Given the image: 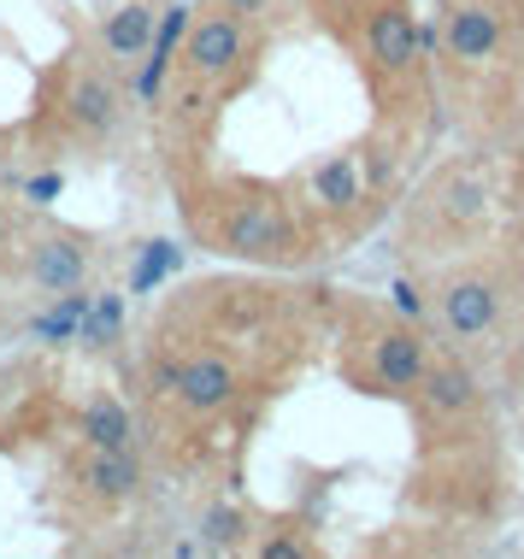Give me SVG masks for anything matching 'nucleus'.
<instances>
[{
	"label": "nucleus",
	"mask_w": 524,
	"mask_h": 559,
	"mask_svg": "<svg viewBox=\"0 0 524 559\" xmlns=\"http://www.w3.org/2000/svg\"><path fill=\"white\" fill-rule=\"evenodd\" d=\"M430 366V342L418 336L413 324H371L366 342H359V366H354V383L366 389V395H413V383L425 377Z\"/></svg>",
	"instance_id": "f257e3e1"
},
{
	"label": "nucleus",
	"mask_w": 524,
	"mask_h": 559,
	"mask_svg": "<svg viewBox=\"0 0 524 559\" xmlns=\"http://www.w3.org/2000/svg\"><path fill=\"white\" fill-rule=\"evenodd\" d=\"M437 319L454 342H484L507 312V277L496 265H460L437 283Z\"/></svg>",
	"instance_id": "f03ea898"
},
{
	"label": "nucleus",
	"mask_w": 524,
	"mask_h": 559,
	"mask_svg": "<svg viewBox=\"0 0 524 559\" xmlns=\"http://www.w3.org/2000/svg\"><path fill=\"white\" fill-rule=\"evenodd\" d=\"M213 241L218 253H236V260H295L301 253V230L272 201H236L213 224Z\"/></svg>",
	"instance_id": "7ed1b4c3"
},
{
	"label": "nucleus",
	"mask_w": 524,
	"mask_h": 559,
	"mask_svg": "<svg viewBox=\"0 0 524 559\" xmlns=\"http://www.w3.org/2000/svg\"><path fill=\"white\" fill-rule=\"evenodd\" d=\"M183 66H189V78L194 83H230L236 71L248 66V29L236 12H201V19L189 24V36H183Z\"/></svg>",
	"instance_id": "20e7f679"
},
{
	"label": "nucleus",
	"mask_w": 524,
	"mask_h": 559,
	"mask_svg": "<svg viewBox=\"0 0 524 559\" xmlns=\"http://www.w3.org/2000/svg\"><path fill=\"white\" fill-rule=\"evenodd\" d=\"M166 389L183 401V413L218 418L224 406H236V395H242V377H236V366L224 354H183L166 371Z\"/></svg>",
	"instance_id": "39448f33"
},
{
	"label": "nucleus",
	"mask_w": 524,
	"mask_h": 559,
	"mask_svg": "<svg viewBox=\"0 0 524 559\" xmlns=\"http://www.w3.org/2000/svg\"><path fill=\"white\" fill-rule=\"evenodd\" d=\"M59 112H66V124L78 130L83 142H107V135L118 130V118H124L118 88L100 78V71H71L66 95H59Z\"/></svg>",
	"instance_id": "423d86ee"
},
{
	"label": "nucleus",
	"mask_w": 524,
	"mask_h": 559,
	"mask_svg": "<svg viewBox=\"0 0 524 559\" xmlns=\"http://www.w3.org/2000/svg\"><path fill=\"white\" fill-rule=\"evenodd\" d=\"M407 401H418V406H425V418H437V425H454V418L477 413V383H472V371L460 366V359H437V354H430V366L413 383Z\"/></svg>",
	"instance_id": "0eeeda50"
},
{
	"label": "nucleus",
	"mask_w": 524,
	"mask_h": 559,
	"mask_svg": "<svg viewBox=\"0 0 524 559\" xmlns=\"http://www.w3.org/2000/svg\"><path fill=\"white\" fill-rule=\"evenodd\" d=\"M142 477L147 472H142L136 448H88L78 460V489L100 507H118L130 495H142Z\"/></svg>",
	"instance_id": "6e6552de"
},
{
	"label": "nucleus",
	"mask_w": 524,
	"mask_h": 559,
	"mask_svg": "<svg viewBox=\"0 0 524 559\" xmlns=\"http://www.w3.org/2000/svg\"><path fill=\"white\" fill-rule=\"evenodd\" d=\"M366 53L378 59L383 71H407L418 59V19L407 0H383L366 24Z\"/></svg>",
	"instance_id": "1a4fd4ad"
},
{
	"label": "nucleus",
	"mask_w": 524,
	"mask_h": 559,
	"mask_svg": "<svg viewBox=\"0 0 524 559\" xmlns=\"http://www.w3.org/2000/svg\"><path fill=\"white\" fill-rule=\"evenodd\" d=\"M501 12L489 7V0H460L454 19H448V53L460 59V66H484V59L501 53Z\"/></svg>",
	"instance_id": "9d476101"
},
{
	"label": "nucleus",
	"mask_w": 524,
	"mask_h": 559,
	"mask_svg": "<svg viewBox=\"0 0 524 559\" xmlns=\"http://www.w3.org/2000/svg\"><path fill=\"white\" fill-rule=\"evenodd\" d=\"M29 283L48 295H71L88 283V248L71 236H41L36 248H29Z\"/></svg>",
	"instance_id": "9b49d317"
},
{
	"label": "nucleus",
	"mask_w": 524,
	"mask_h": 559,
	"mask_svg": "<svg viewBox=\"0 0 524 559\" xmlns=\"http://www.w3.org/2000/svg\"><path fill=\"white\" fill-rule=\"evenodd\" d=\"M154 7L147 0H130V7H118L107 24H100V48L107 53H118V59H136V53H147L154 48Z\"/></svg>",
	"instance_id": "f8f14e48"
},
{
	"label": "nucleus",
	"mask_w": 524,
	"mask_h": 559,
	"mask_svg": "<svg viewBox=\"0 0 524 559\" xmlns=\"http://www.w3.org/2000/svg\"><path fill=\"white\" fill-rule=\"evenodd\" d=\"M78 436H83V448H130V442H136V425H130L124 401L95 395L78 413Z\"/></svg>",
	"instance_id": "ddd939ff"
},
{
	"label": "nucleus",
	"mask_w": 524,
	"mask_h": 559,
	"mask_svg": "<svg viewBox=\"0 0 524 559\" xmlns=\"http://www.w3.org/2000/svg\"><path fill=\"white\" fill-rule=\"evenodd\" d=\"M437 213L448 224H477L489 213V194H484V183H472V177H454V183H442V194H437Z\"/></svg>",
	"instance_id": "4468645a"
},
{
	"label": "nucleus",
	"mask_w": 524,
	"mask_h": 559,
	"mask_svg": "<svg viewBox=\"0 0 524 559\" xmlns=\"http://www.w3.org/2000/svg\"><path fill=\"white\" fill-rule=\"evenodd\" d=\"M319 201L324 206H354L359 201V171H354V159H331V165H319Z\"/></svg>",
	"instance_id": "2eb2a0df"
},
{
	"label": "nucleus",
	"mask_w": 524,
	"mask_h": 559,
	"mask_svg": "<svg viewBox=\"0 0 524 559\" xmlns=\"http://www.w3.org/2000/svg\"><path fill=\"white\" fill-rule=\"evenodd\" d=\"M253 554H260V559H289V554H319V548H312V542L307 536H265V542H253Z\"/></svg>",
	"instance_id": "dca6fc26"
},
{
	"label": "nucleus",
	"mask_w": 524,
	"mask_h": 559,
	"mask_svg": "<svg viewBox=\"0 0 524 559\" xmlns=\"http://www.w3.org/2000/svg\"><path fill=\"white\" fill-rule=\"evenodd\" d=\"M236 536H242V519H236V512H213V519H206V542L224 548V542H236Z\"/></svg>",
	"instance_id": "f3484780"
},
{
	"label": "nucleus",
	"mask_w": 524,
	"mask_h": 559,
	"mask_svg": "<svg viewBox=\"0 0 524 559\" xmlns=\"http://www.w3.org/2000/svg\"><path fill=\"white\" fill-rule=\"evenodd\" d=\"M224 12H236V19H253V12H265L272 0H218Z\"/></svg>",
	"instance_id": "a211bd4d"
}]
</instances>
